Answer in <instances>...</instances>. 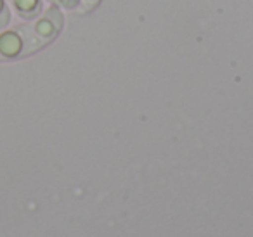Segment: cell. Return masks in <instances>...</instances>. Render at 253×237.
Returning a JSON list of instances; mask_svg holds the SVG:
<instances>
[{
	"instance_id": "1",
	"label": "cell",
	"mask_w": 253,
	"mask_h": 237,
	"mask_svg": "<svg viewBox=\"0 0 253 237\" xmlns=\"http://www.w3.org/2000/svg\"><path fill=\"white\" fill-rule=\"evenodd\" d=\"M43 49L32 30V23L21 21L0 30V63H11Z\"/></svg>"
},
{
	"instance_id": "2",
	"label": "cell",
	"mask_w": 253,
	"mask_h": 237,
	"mask_svg": "<svg viewBox=\"0 0 253 237\" xmlns=\"http://www.w3.org/2000/svg\"><path fill=\"white\" fill-rule=\"evenodd\" d=\"M30 23H32V30L37 39H39V42L42 43V47H45L59 37L64 25V18L63 12H61V7L50 4L47 9H43L42 14L37 16Z\"/></svg>"
},
{
	"instance_id": "3",
	"label": "cell",
	"mask_w": 253,
	"mask_h": 237,
	"mask_svg": "<svg viewBox=\"0 0 253 237\" xmlns=\"http://www.w3.org/2000/svg\"><path fill=\"white\" fill-rule=\"evenodd\" d=\"M7 4L21 21H33L45 9L43 0H7Z\"/></svg>"
},
{
	"instance_id": "4",
	"label": "cell",
	"mask_w": 253,
	"mask_h": 237,
	"mask_svg": "<svg viewBox=\"0 0 253 237\" xmlns=\"http://www.w3.org/2000/svg\"><path fill=\"white\" fill-rule=\"evenodd\" d=\"M12 23V11L9 7L7 0H0V30L7 28Z\"/></svg>"
},
{
	"instance_id": "5",
	"label": "cell",
	"mask_w": 253,
	"mask_h": 237,
	"mask_svg": "<svg viewBox=\"0 0 253 237\" xmlns=\"http://www.w3.org/2000/svg\"><path fill=\"white\" fill-rule=\"evenodd\" d=\"M47 2L64 9V11H75V9L80 7V0H47Z\"/></svg>"
},
{
	"instance_id": "6",
	"label": "cell",
	"mask_w": 253,
	"mask_h": 237,
	"mask_svg": "<svg viewBox=\"0 0 253 237\" xmlns=\"http://www.w3.org/2000/svg\"><path fill=\"white\" fill-rule=\"evenodd\" d=\"M99 2H101V0H80V7L84 9V11H90V9H94Z\"/></svg>"
}]
</instances>
